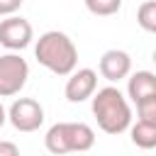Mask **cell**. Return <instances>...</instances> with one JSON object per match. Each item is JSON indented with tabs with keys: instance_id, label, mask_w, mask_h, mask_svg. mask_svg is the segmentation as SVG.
<instances>
[{
	"instance_id": "52a82bcc",
	"label": "cell",
	"mask_w": 156,
	"mask_h": 156,
	"mask_svg": "<svg viewBox=\"0 0 156 156\" xmlns=\"http://www.w3.org/2000/svg\"><path fill=\"white\" fill-rule=\"evenodd\" d=\"M98 90V73L93 68H78L68 76L63 95L68 102H83L88 98H93Z\"/></svg>"
},
{
	"instance_id": "7a4b0ae2",
	"label": "cell",
	"mask_w": 156,
	"mask_h": 156,
	"mask_svg": "<svg viewBox=\"0 0 156 156\" xmlns=\"http://www.w3.org/2000/svg\"><path fill=\"white\" fill-rule=\"evenodd\" d=\"M34 56L54 76H71L78 66V46L66 32L58 29H49L37 39Z\"/></svg>"
},
{
	"instance_id": "8992f818",
	"label": "cell",
	"mask_w": 156,
	"mask_h": 156,
	"mask_svg": "<svg viewBox=\"0 0 156 156\" xmlns=\"http://www.w3.org/2000/svg\"><path fill=\"white\" fill-rule=\"evenodd\" d=\"M34 39V29L29 24V20L20 17V15H10L5 20H0V44L10 51H22L32 44Z\"/></svg>"
},
{
	"instance_id": "ac0fdd59",
	"label": "cell",
	"mask_w": 156,
	"mask_h": 156,
	"mask_svg": "<svg viewBox=\"0 0 156 156\" xmlns=\"http://www.w3.org/2000/svg\"><path fill=\"white\" fill-rule=\"evenodd\" d=\"M73 156H83V154H73Z\"/></svg>"
},
{
	"instance_id": "8fae6325",
	"label": "cell",
	"mask_w": 156,
	"mask_h": 156,
	"mask_svg": "<svg viewBox=\"0 0 156 156\" xmlns=\"http://www.w3.org/2000/svg\"><path fill=\"white\" fill-rule=\"evenodd\" d=\"M136 22L144 32H151L156 34V0H146L139 5L136 10Z\"/></svg>"
},
{
	"instance_id": "2e32d148",
	"label": "cell",
	"mask_w": 156,
	"mask_h": 156,
	"mask_svg": "<svg viewBox=\"0 0 156 156\" xmlns=\"http://www.w3.org/2000/svg\"><path fill=\"white\" fill-rule=\"evenodd\" d=\"M5 122H7V110H5V107H2V102H0V127H2Z\"/></svg>"
},
{
	"instance_id": "277c9868",
	"label": "cell",
	"mask_w": 156,
	"mask_h": 156,
	"mask_svg": "<svg viewBox=\"0 0 156 156\" xmlns=\"http://www.w3.org/2000/svg\"><path fill=\"white\" fill-rule=\"evenodd\" d=\"M27 78H29V63L20 54L10 51L0 56V98L17 95L27 85Z\"/></svg>"
},
{
	"instance_id": "5bb4252c",
	"label": "cell",
	"mask_w": 156,
	"mask_h": 156,
	"mask_svg": "<svg viewBox=\"0 0 156 156\" xmlns=\"http://www.w3.org/2000/svg\"><path fill=\"white\" fill-rule=\"evenodd\" d=\"M22 2H24V0H0V15H2V17L15 15V12L22 7Z\"/></svg>"
},
{
	"instance_id": "ba28073f",
	"label": "cell",
	"mask_w": 156,
	"mask_h": 156,
	"mask_svg": "<svg viewBox=\"0 0 156 156\" xmlns=\"http://www.w3.org/2000/svg\"><path fill=\"white\" fill-rule=\"evenodd\" d=\"M98 71L105 80L110 83H119L122 78H127L132 73V56L122 49H107L102 56H100V63H98Z\"/></svg>"
},
{
	"instance_id": "7c38bea8",
	"label": "cell",
	"mask_w": 156,
	"mask_h": 156,
	"mask_svg": "<svg viewBox=\"0 0 156 156\" xmlns=\"http://www.w3.org/2000/svg\"><path fill=\"white\" fill-rule=\"evenodd\" d=\"M88 12L95 15V17H110V15H117L119 7H122V0H83Z\"/></svg>"
},
{
	"instance_id": "6da1fadb",
	"label": "cell",
	"mask_w": 156,
	"mask_h": 156,
	"mask_svg": "<svg viewBox=\"0 0 156 156\" xmlns=\"http://www.w3.org/2000/svg\"><path fill=\"white\" fill-rule=\"evenodd\" d=\"M90 100H93L90 102L93 117L105 134H122L132 127V107L119 88L105 85V88L95 90V95Z\"/></svg>"
},
{
	"instance_id": "5b68a950",
	"label": "cell",
	"mask_w": 156,
	"mask_h": 156,
	"mask_svg": "<svg viewBox=\"0 0 156 156\" xmlns=\"http://www.w3.org/2000/svg\"><path fill=\"white\" fill-rule=\"evenodd\" d=\"M7 122L17 132H37L44 124V107L34 98H17L7 110Z\"/></svg>"
},
{
	"instance_id": "e0dca14e",
	"label": "cell",
	"mask_w": 156,
	"mask_h": 156,
	"mask_svg": "<svg viewBox=\"0 0 156 156\" xmlns=\"http://www.w3.org/2000/svg\"><path fill=\"white\" fill-rule=\"evenodd\" d=\"M151 58H154V63H156V49H154V56H151Z\"/></svg>"
},
{
	"instance_id": "9a60e30c",
	"label": "cell",
	"mask_w": 156,
	"mask_h": 156,
	"mask_svg": "<svg viewBox=\"0 0 156 156\" xmlns=\"http://www.w3.org/2000/svg\"><path fill=\"white\" fill-rule=\"evenodd\" d=\"M0 156H20V149H17V144H15V141H7V139H2V141H0Z\"/></svg>"
},
{
	"instance_id": "9c48e42d",
	"label": "cell",
	"mask_w": 156,
	"mask_h": 156,
	"mask_svg": "<svg viewBox=\"0 0 156 156\" xmlns=\"http://www.w3.org/2000/svg\"><path fill=\"white\" fill-rule=\"evenodd\" d=\"M149 95H156V73H151V71L132 73L127 78V98L136 105Z\"/></svg>"
},
{
	"instance_id": "3957f363",
	"label": "cell",
	"mask_w": 156,
	"mask_h": 156,
	"mask_svg": "<svg viewBox=\"0 0 156 156\" xmlns=\"http://www.w3.org/2000/svg\"><path fill=\"white\" fill-rule=\"evenodd\" d=\"M95 144V132L85 122H56L46 129L44 146L54 156L85 154Z\"/></svg>"
},
{
	"instance_id": "30bf717a",
	"label": "cell",
	"mask_w": 156,
	"mask_h": 156,
	"mask_svg": "<svg viewBox=\"0 0 156 156\" xmlns=\"http://www.w3.org/2000/svg\"><path fill=\"white\" fill-rule=\"evenodd\" d=\"M129 134H132V144L134 146H139V149H156V124L136 119V124L129 127Z\"/></svg>"
},
{
	"instance_id": "4fadbf2b",
	"label": "cell",
	"mask_w": 156,
	"mask_h": 156,
	"mask_svg": "<svg viewBox=\"0 0 156 156\" xmlns=\"http://www.w3.org/2000/svg\"><path fill=\"white\" fill-rule=\"evenodd\" d=\"M136 115H139V119L156 124V95H149L141 102H136Z\"/></svg>"
}]
</instances>
